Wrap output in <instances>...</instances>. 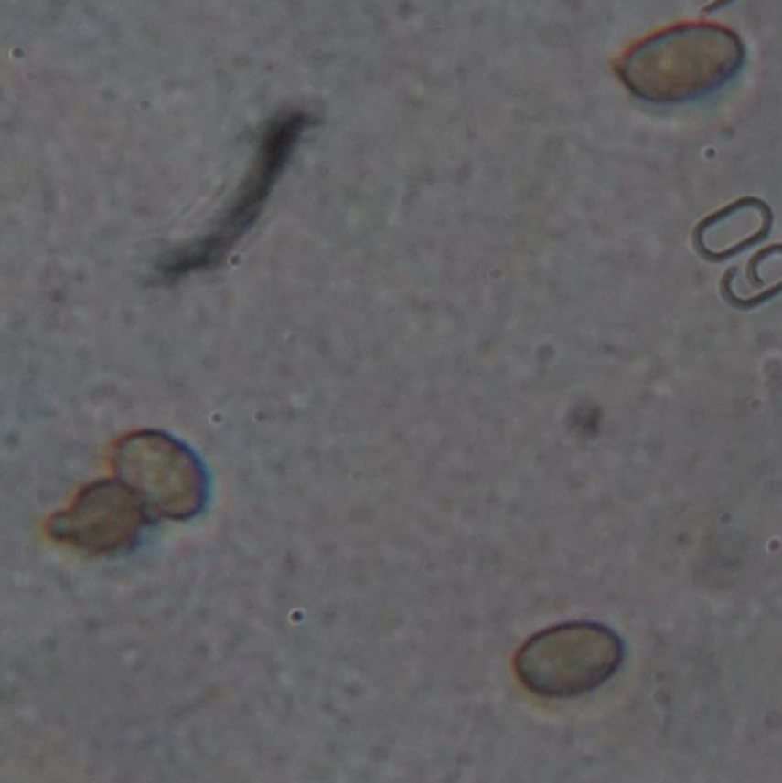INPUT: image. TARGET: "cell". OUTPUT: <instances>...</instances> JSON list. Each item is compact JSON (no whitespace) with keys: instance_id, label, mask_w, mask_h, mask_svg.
Here are the masks:
<instances>
[{"instance_id":"6da1fadb","label":"cell","mask_w":782,"mask_h":783,"mask_svg":"<svg viewBox=\"0 0 782 783\" xmlns=\"http://www.w3.org/2000/svg\"><path fill=\"white\" fill-rule=\"evenodd\" d=\"M745 67L744 37L718 21H677L622 48L613 74L631 97L684 106L727 88Z\"/></svg>"},{"instance_id":"7a4b0ae2","label":"cell","mask_w":782,"mask_h":783,"mask_svg":"<svg viewBox=\"0 0 782 783\" xmlns=\"http://www.w3.org/2000/svg\"><path fill=\"white\" fill-rule=\"evenodd\" d=\"M624 641L601 623H564L530 637L514 658L523 687L544 699H576L619 672Z\"/></svg>"},{"instance_id":"5b68a950","label":"cell","mask_w":782,"mask_h":783,"mask_svg":"<svg viewBox=\"0 0 782 783\" xmlns=\"http://www.w3.org/2000/svg\"><path fill=\"white\" fill-rule=\"evenodd\" d=\"M147 523V506L122 481H97L79 492L74 504L48 520L56 541L90 555H115L134 547Z\"/></svg>"},{"instance_id":"277c9868","label":"cell","mask_w":782,"mask_h":783,"mask_svg":"<svg viewBox=\"0 0 782 783\" xmlns=\"http://www.w3.org/2000/svg\"><path fill=\"white\" fill-rule=\"evenodd\" d=\"M296 133L298 126L292 129V124H287L266 135L260 153H257L255 167L239 188L232 205L225 209V214L216 220V225L205 237L196 238L182 248H175L168 255L161 257L159 264H156L159 280L173 282V280L187 278L198 270L214 269L232 252L237 241H241L243 234L251 229V225L260 216L262 206H264L266 197H269L271 188H273L275 179H278L280 170L287 161Z\"/></svg>"},{"instance_id":"8992f818","label":"cell","mask_w":782,"mask_h":783,"mask_svg":"<svg viewBox=\"0 0 782 783\" xmlns=\"http://www.w3.org/2000/svg\"><path fill=\"white\" fill-rule=\"evenodd\" d=\"M732 3H736V0H712L709 5L702 7V15H713V12L723 10V7L732 5Z\"/></svg>"},{"instance_id":"3957f363","label":"cell","mask_w":782,"mask_h":783,"mask_svg":"<svg viewBox=\"0 0 782 783\" xmlns=\"http://www.w3.org/2000/svg\"><path fill=\"white\" fill-rule=\"evenodd\" d=\"M122 483L156 515L188 520L207 502V472L200 459L164 431H138L122 438L112 454Z\"/></svg>"}]
</instances>
